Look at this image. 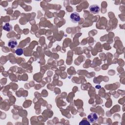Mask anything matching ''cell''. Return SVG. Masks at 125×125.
<instances>
[{
	"label": "cell",
	"instance_id": "2",
	"mask_svg": "<svg viewBox=\"0 0 125 125\" xmlns=\"http://www.w3.org/2000/svg\"><path fill=\"white\" fill-rule=\"evenodd\" d=\"M90 12L94 14H96L99 13L100 10V8L99 5L97 4H93L89 6V7Z\"/></svg>",
	"mask_w": 125,
	"mask_h": 125
},
{
	"label": "cell",
	"instance_id": "3",
	"mask_svg": "<svg viewBox=\"0 0 125 125\" xmlns=\"http://www.w3.org/2000/svg\"><path fill=\"white\" fill-rule=\"evenodd\" d=\"M98 118V115L95 113H91L89 115H88L87 117L88 122L90 123H93L95 122L97 120Z\"/></svg>",
	"mask_w": 125,
	"mask_h": 125
},
{
	"label": "cell",
	"instance_id": "4",
	"mask_svg": "<svg viewBox=\"0 0 125 125\" xmlns=\"http://www.w3.org/2000/svg\"><path fill=\"white\" fill-rule=\"evenodd\" d=\"M17 41L15 39H12L8 41V45L11 48H14L17 46Z\"/></svg>",
	"mask_w": 125,
	"mask_h": 125
},
{
	"label": "cell",
	"instance_id": "5",
	"mask_svg": "<svg viewBox=\"0 0 125 125\" xmlns=\"http://www.w3.org/2000/svg\"><path fill=\"white\" fill-rule=\"evenodd\" d=\"M3 29L6 31H8V32H9L12 29V25L9 23H5L3 26Z\"/></svg>",
	"mask_w": 125,
	"mask_h": 125
},
{
	"label": "cell",
	"instance_id": "6",
	"mask_svg": "<svg viewBox=\"0 0 125 125\" xmlns=\"http://www.w3.org/2000/svg\"><path fill=\"white\" fill-rule=\"evenodd\" d=\"M23 50L22 48H17L15 51V53L18 56L21 55L23 54Z\"/></svg>",
	"mask_w": 125,
	"mask_h": 125
},
{
	"label": "cell",
	"instance_id": "1",
	"mask_svg": "<svg viewBox=\"0 0 125 125\" xmlns=\"http://www.w3.org/2000/svg\"><path fill=\"white\" fill-rule=\"evenodd\" d=\"M70 19L74 23L78 22L81 20L80 15L77 12H73L71 13L70 16Z\"/></svg>",
	"mask_w": 125,
	"mask_h": 125
}]
</instances>
